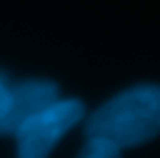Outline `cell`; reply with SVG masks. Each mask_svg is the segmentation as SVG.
<instances>
[{
  "mask_svg": "<svg viewBox=\"0 0 160 158\" xmlns=\"http://www.w3.org/2000/svg\"><path fill=\"white\" fill-rule=\"evenodd\" d=\"M77 158H122L120 148L102 138H87Z\"/></svg>",
  "mask_w": 160,
  "mask_h": 158,
  "instance_id": "277c9868",
  "label": "cell"
},
{
  "mask_svg": "<svg viewBox=\"0 0 160 158\" xmlns=\"http://www.w3.org/2000/svg\"><path fill=\"white\" fill-rule=\"evenodd\" d=\"M87 138H102L113 146L132 148L160 134V85H136L118 93L85 122Z\"/></svg>",
  "mask_w": 160,
  "mask_h": 158,
  "instance_id": "6da1fadb",
  "label": "cell"
},
{
  "mask_svg": "<svg viewBox=\"0 0 160 158\" xmlns=\"http://www.w3.org/2000/svg\"><path fill=\"white\" fill-rule=\"evenodd\" d=\"M8 91H10V85L0 77V120H2L4 110H6V103H8Z\"/></svg>",
  "mask_w": 160,
  "mask_h": 158,
  "instance_id": "5b68a950",
  "label": "cell"
},
{
  "mask_svg": "<svg viewBox=\"0 0 160 158\" xmlns=\"http://www.w3.org/2000/svg\"><path fill=\"white\" fill-rule=\"evenodd\" d=\"M59 99V89L47 79H28L10 87L8 103L0 120V136H14V132L39 111L47 110Z\"/></svg>",
  "mask_w": 160,
  "mask_h": 158,
  "instance_id": "3957f363",
  "label": "cell"
},
{
  "mask_svg": "<svg viewBox=\"0 0 160 158\" xmlns=\"http://www.w3.org/2000/svg\"><path fill=\"white\" fill-rule=\"evenodd\" d=\"M83 114L85 107L79 99H57L47 110L28 118L14 132L18 158H49L59 140L83 118Z\"/></svg>",
  "mask_w": 160,
  "mask_h": 158,
  "instance_id": "7a4b0ae2",
  "label": "cell"
}]
</instances>
